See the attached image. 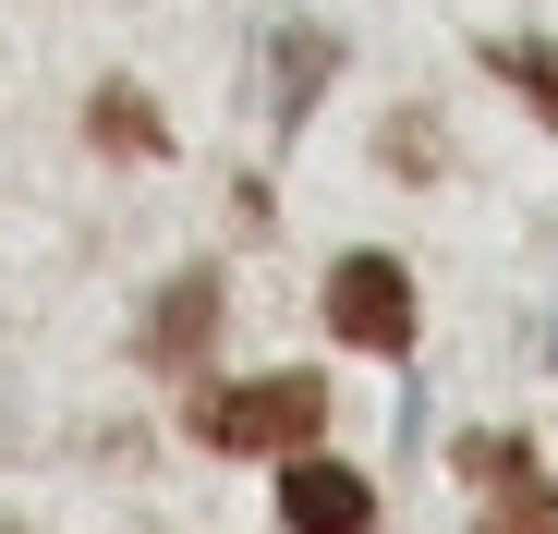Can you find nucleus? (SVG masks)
<instances>
[{"mask_svg":"<svg viewBox=\"0 0 558 534\" xmlns=\"http://www.w3.org/2000/svg\"><path fill=\"white\" fill-rule=\"evenodd\" d=\"M498 73H510L522 98H534V110L558 122V49H534V37H522V49H498Z\"/></svg>","mask_w":558,"mask_h":534,"instance_id":"8","label":"nucleus"},{"mask_svg":"<svg viewBox=\"0 0 558 534\" xmlns=\"http://www.w3.org/2000/svg\"><path fill=\"white\" fill-rule=\"evenodd\" d=\"M328 328L352 352H413V280H401V255H340L328 267Z\"/></svg>","mask_w":558,"mask_h":534,"instance_id":"2","label":"nucleus"},{"mask_svg":"<svg viewBox=\"0 0 558 534\" xmlns=\"http://www.w3.org/2000/svg\"><path fill=\"white\" fill-rule=\"evenodd\" d=\"M98 146H122V158H158L170 134H158V110L134 98V85H110V98H98Z\"/></svg>","mask_w":558,"mask_h":534,"instance_id":"6","label":"nucleus"},{"mask_svg":"<svg viewBox=\"0 0 558 534\" xmlns=\"http://www.w3.org/2000/svg\"><path fill=\"white\" fill-rule=\"evenodd\" d=\"M207 450H316L328 437V389L316 377H255V389H207L195 401Z\"/></svg>","mask_w":558,"mask_h":534,"instance_id":"1","label":"nucleus"},{"mask_svg":"<svg viewBox=\"0 0 558 534\" xmlns=\"http://www.w3.org/2000/svg\"><path fill=\"white\" fill-rule=\"evenodd\" d=\"M207 316H219V267H195V280H170V304L146 316V365H195Z\"/></svg>","mask_w":558,"mask_h":534,"instance_id":"5","label":"nucleus"},{"mask_svg":"<svg viewBox=\"0 0 558 534\" xmlns=\"http://www.w3.org/2000/svg\"><path fill=\"white\" fill-rule=\"evenodd\" d=\"M461 474L486 486V534H558V486L534 474L522 437H461Z\"/></svg>","mask_w":558,"mask_h":534,"instance_id":"3","label":"nucleus"},{"mask_svg":"<svg viewBox=\"0 0 558 534\" xmlns=\"http://www.w3.org/2000/svg\"><path fill=\"white\" fill-rule=\"evenodd\" d=\"M389 170H401V183H425V170H437V134H425V122H389Z\"/></svg>","mask_w":558,"mask_h":534,"instance_id":"9","label":"nucleus"},{"mask_svg":"<svg viewBox=\"0 0 558 534\" xmlns=\"http://www.w3.org/2000/svg\"><path fill=\"white\" fill-rule=\"evenodd\" d=\"M328 85V37H279V110H304Z\"/></svg>","mask_w":558,"mask_h":534,"instance_id":"7","label":"nucleus"},{"mask_svg":"<svg viewBox=\"0 0 558 534\" xmlns=\"http://www.w3.org/2000/svg\"><path fill=\"white\" fill-rule=\"evenodd\" d=\"M279 522H292V534H377V486L340 474V462H316V450H292V474H279Z\"/></svg>","mask_w":558,"mask_h":534,"instance_id":"4","label":"nucleus"}]
</instances>
